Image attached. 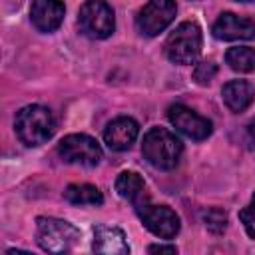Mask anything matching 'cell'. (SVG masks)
Returning a JSON list of instances; mask_svg holds the SVG:
<instances>
[{
    "mask_svg": "<svg viewBox=\"0 0 255 255\" xmlns=\"http://www.w3.org/2000/svg\"><path fill=\"white\" fill-rule=\"evenodd\" d=\"M62 0H34L30 6V20L40 32H54L64 20Z\"/></svg>",
    "mask_w": 255,
    "mask_h": 255,
    "instance_id": "obj_12",
    "label": "cell"
},
{
    "mask_svg": "<svg viewBox=\"0 0 255 255\" xmlns=\"http://www.w3.org/2000/svg\"><path fill=\"white\" fill-rule=\"evenodd\" d=\"M217 76V64H213L211 60H203L193 68V80L199 86H207L211 84V80Z\"/></svg>",
    "mask_w": 255,
    "mask_h": 255,
    "instance_id": "obj_19",
    "label": "cell"
},
{
    "mask_svg": "<svg viewBox=\"0 0 255 255\" xmlns=\"http://www.w3.org/2000/svg\"><path fill=\"white\" fill-rule=\"evenodd\" d=\"M92 249L96 253H108V255H128L129 245L126 241V235L118 227L98 225L94 229V243Z\"/></svg>",
    "mask_w": 255,
    "mask_h": 255,
    "instance_id": "obj_13",
    "label": "cell"
},
{
    "mask_svg": "<svg viewBox=\"0 0 255 255\" xmlns=\"http://www.w3.org/2000/svg\"><path fill=\"white\" fill-rule=\"evenodd\" d=\"M36 223L38 245L48 253H68L80 241V231L70 221L56 217H38Z\"/></svg>",
    "mask_w": 255,
    "mask_h": 255,
    "instance_id": "obj_3",
    "label": "cell"
},
{
    "mask_svg": "<svg viewBox=\"0 0 255 255\" xmlns=\"http://www.w3.org/2000/svg\"><path fill=\"white\" fill-rule=\"evenodd\" d=\"M58 153L66 163L82 167H96L102 161L100 143L86 133H70L58 143Z\"/></svg>",
    "mask_w": 255,
    "mask_h": 255,
    "instance_id": "obj_6",
    "label": "cell"
},
{
    "mask_svg": "<svg viewBox=\"0 0 255 255\" xmlns=\"http://www.w3.org/2000/svg\"><path fill=\"white\" fill-rule=\"evenodd\" d=\"M201 217H203L205 227H207L211 233H215V235L223 233L225 227H227V215H225V211H221V209H217V207L203 211Z\"/></svg>",
    "mask_w": 255,
    "mask_h": 255,
    "instance_id": "obj_18",
    "label": "cell"
},
{
    "mask_svg": "<svg viewBox=\"0 0 255 255\" xmlns=\"http://www.w3.org/2000/svg\"><path fill=\"white\" fill-rule=\"evenodd\" d=\"M78 26L80 30L94 40L108 38L116 28L114 10L106 0H88L82 4L78 12Z\"/></svg>",
    "mask_w": 255,
    "mask_h": 255,
    "instance_id": "obj_5",
    "label": "cell"
},
{
    "mask_svg": "<svg viewBox=\"0 0 255 255\" xmlns=\"http://www.w3.org/2000/svg\"><path fill=\"white\" fill-rule=\"evenodd\" d=\"M225 62L235 72H241V74L253 72L255 70V50L253 48H247V46L229 48L227 54H225Z\"/></svg>",
    "mask_w": 255,
    "mask_h": 255,
    "instance_id": "obj_17",
    "label": "cell"
},
{
    "mask_svg": "<svg viewBox=\"0 0 255 255\" xmlns=\"http://www.w3.org/2000/svg\"><path fill=\"white\" fill-rule=\"evenodd\" d=\"M221 96H223L225 106L231 112L239 114V112L247 110L251 106V102L255 100V88L247 80H231L223 86Z\"/></svg>",
    "mask_w": 255,
    "mask_h": 255,
    "instance_id": "obj_14",
    "label": "cell"
},
{
    "mask_svg": "<svg viewBox=\"0 0 255 255\" xmlns=\"http://www.w3.org/2000/svg\"><path fill=\"white\" fill-rule=\"evenodd\" d=\"M167 118H169L171 126L175 129H179L183 135H187L189 139L201 141L207 135H211V129H213L211 122L183 104H171L167 108Z\"/></svg>",
    "mask_w": 255,
    "mask_h": 255,
    "instance_id": "obj_9",
    "label": "cell"
},
{
    "mask_svg": "<svg viewBox=\"0 0 255 255\" xmlns=\"http://www.w3.org/2000/svg\"><path fill=\"white\" fill-rule=\"evenodd\" d=\"M177 6L173 0H149L137 14L135 26L143 36H157L175 18Z\"/></svg>",
    "mask_w": 255,
    "mask_h": 255,
    "instance_id": "obj_8",
    "label": "cell"
},
{
    "mask_svg": "<svg viewBox=\"0 0 255 255\" xmlns=\"http://www.w3.org/2000/svg\"><path fill=\"white\" fill-rule=\"evenodd\" d=\"M239 219H241V223H243L247 235H249L251 239H255V193H253L249 205L239 211Z\"/></svg>",
    "mask_w": 255,
    "mask_h": 255,
    "instance_id": "obj_20",
    "label": "cell"
},
{
    "mask_svg": "<svg viewBox=\"0 0 255 255\" xmlns=\"http://www.w3.org/2000/svg\"><path fill=\"white\" fill-rule=\"evenodd\" d=\"M237 2H251V0H237Z\"/></svg>",
    "mask_w": 255,
    "mask_h": 255,
    "instance_id": "obj_23",
    "label": "cell"
},
{
    "mask_svg": "<svg viewBox=\"0 0 255 255\" xmlns=\"http://www.w3.org/2000/svg\"><path fill=\"white\" fill-rule=\"evenodd\" d=\"M149 253H177L175 245H149Z\"/></svg>",
    "mask_w": 255,
    "mask_h": 255,
    "instance_id": "obj_21",
    "label": "cell"
},
{
    "mask_svg": "<svg viewBox=\"0 0 255 255\" xmlns=\"http://www.w3.org/2000/svg\"><path fill=\"white\" fill-rule=\"evenodd\" d=\"M64 199L72 205H102L104 195L96 185L90 183H72L64 191Z\"/></svg>",
    "mask_w": 255,
    "mask_h": 255,
    "instance_id": "obj_15",
    "label": "cell"
},
{
    "mask_svg": "<svg viewBox=\"0 0 255 255\" xmlns=\"http://www.w3.org/2000/svg\"><path fill=\"white\" fill-rule=\"evenodd\" d=\"M139 133V126L135 120L128 118V116H120L116 120H112L106 129H104V141L110 149L114 151H126L131 147V143L135 141Z\"/></svg>",
    "mask_w": 255,
    "mask_h": 255,
    "instance_id": "obj_10",
    "label": "cell"
},
{
    "mask_svg": "<svg viewBox=\"0 0 255 255\" xmlns=\"http://www.w3.org/2000/svg\"><path fill=\"white\" fill-rule=\"evenodd\" d=\"M201 28L195 22H181L165 42V54L173 64H191L201 52Z\"/></svg>",
    "mask_w": 255,
    "mask_h": 255,
    "instance_id": "obj_4",
    "label": "cell"
},
{
    "mask_svg": "<svg viewBox=\"0 0 255 255\" xmlns=\"http://www.w3.org/2000/svg\"><path fill=\"white\" fill-rule=\"evenodd\" d=\"M135 211L141 219V223L155 235L161 239H173L179 233V217L173 209H169L167 205H153L147 201H135Z\"/></svg>",
    "mask_w": 255,
    "mask_h": 255,
    "instance_id": "obj_7",
    "label": "cell"
},
{
    "mask_svg": "<svg viewBox=\"0 0 255 255\" xmlns=\"http://www.w3.org/2000/svg\"><path fill=\"white\" fill-rule=\"evenodd\" d=\"M116 191L120 197L135 203L143 195V179L135 171H122L116 179Z\"/></svg>",
    "mask_w": 255,
    "mask_h": 255,
    "instance_id": "obj_16",
    "label": "cell"
},
{
    "mask_svg": "<svg viewBox=\"0 0 255 255\" xmlns=\"http://www.w3.org/2000/svg\"><path fill=\"white\" fill-rule=\"evenodd\" d=\"M14 128H16V135L20 137L22 143L40 145V143H46L52 137L54 118H52V112L48 108L32 104V106L22 108L16 114Z\"/></svg>",
    "mask_w": 255,
    "mask_h": 255,
    "instance_id": "obj_2",
    "label": "cell"
},
{
    "mask_svg": "<svg viewBox=\"0 0 255 255\" xmlns=\"http://www.w3.org/2000/svg\"><path fill=\"white\" fill-rule=\"evenodd\" d=\"M181 151L183 145L179 137H175V133L165 128H151L143 135L141 153L157 169H173L179 163Z\"/></svg>",
    "mask_w": 255,
    "mask_h": 255,
    "instance_id": "obj_1",
    "label": "cell"
},
{
    "mask_svg": "<svg viewBox=\"0 0 255 255\" xmlns=\"http://www.w3.org/2000/svg\"><path fill=\"white\" fill-rule=\"evenodd\" d=\"M247 131H249V135L255 139V118L249 122V126H247Z\"/></svg>",
    "mask_w": 255,
    "mask_h": 255,
    "instance_id": "obj_22",
    "label": "cell"
},
{
    "mask_svg": "<svg viewBox=\"0 0 255 255\" xmlns=\"http://www.w3.org/2000/svg\"><path fill=\"white\" fill-rule=\"evenodd\" d=\"M213 36L219 40H251L255 36V22L251 18L237 16L233 12H223L213 24Z\"/></svg>",
    "mask_w": 255,
    "mask_h": 255,
    "instance_id": "obj_11",
    "label": "cell"
}]
</instances>
